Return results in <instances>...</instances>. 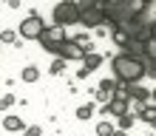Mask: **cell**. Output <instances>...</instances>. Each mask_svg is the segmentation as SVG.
<instances>
[{
    "label": "cell",
    "mask_w": 156,
    "mask_h": 136,
    "mask_svg": "<svg viewBox=\"0 0 156 136\" xmlns=\"http://www.w3.org/2000/svg\"><path fill=\"white\" fill-rule=\"evenodd\" d=\"M114 77L125 85H136L142 77H148V60L122 51L119 57H114Z\"/></svg>",
    "instance_id": "obj_1"
},
{
    "label": "cell",
    "mask_w": 156,
    "mask_h": 136,
    "mask_svg": "<svg viewBox=\"0 0 156 136\" xmlns=\"http://www.w3.org/2000/svg\"><path fill=\"white\" fill-rule=\"evenodd\" d=\"M145 3H139V0H114V3H102V12L108 17V23L114 26V29H119V26L125 23H133L136 17L142 14Z\"/></svg>",
    "instance_id": "obj_2"
},
{
    "label": "cell",
    "mask_w": 156,
    "mask_h": 136,
    "mask_svg": "<svg viewBox=\"0 0 156 136\" xmlns=\"http://www.w3.org/2000/svg\"><path fill=\"white\" fill-rule=\"evenodd\" d=\"M80 23L85 29H99L102 23H108L102 3H80Z\"/></svg>",
    "instance_id": "obj_3"
},
{
    "label": "cell",
    "mask_w": 156,
    "mask_h": 136,
    "mask_svg": "<svg viewBox=\"0 0 156 136\" xmlns=\"http://www.w3.org/2000/svg\"><path fill=\"white\" fill-rule=\"evenodd\" d=\"M54 23L60 26V29H66V26H74L80 23V3H57L54 6Z\"/></svg>",
    "instance_id": "obj_4"
},
{
    "label": "cell",
    "mask_w": 156,
    "mask_h": 136,
    "mask_svg": "<svg viewBox=\"0 0 156 136\" xmlns=\"http://www.w3.org/2000/svg\"><path fill=\"white\" fill-rule=\"evenodd\" d=\"M66 31L60 29V26H51V29H45L43 31V37H40V45L45 51H51V54H60L62 51V45H66Z\"/></svg>",
    "instance_id": "obj_5"
},
{
    "label": "cell",
    "mask_w": 156,
    "mask_h": 136,
    "mask_svg": "<svg viewBox=\"0 0 156 136\" xmlns=\"http://www.w3.org/2000/svg\"><path fill=\"white\" fill-rule=\"evenodd\" d=\"M43 31H45V20L40 14H29L20 23V37H26V40H40Z\"/></svg>",
    "instance_id": "obj_6"
},
{
    "label": "cell",
    "mask_w": 156,
    "mask_h": 136,
    "mask_svg": "<svg viewBox=\"0 0 156 136\" xmlns=\"http://www.w3.org/2000/svg\"><path fill=\"white\" fill-rule=\"evenodd\" d=\"M85 54H88V48H82L77 40H68L66 45H62L60 57H62V60H85Z\"/></svg>",
    "instance_id": "obj_7"
},
{
    "label": "cell",
    "mask_w": 156,
    "mask_h": 136,
    "mask_svg": "<svg viewBox=\"0 0 156 136\" xmlns=\"http://www.w3.org/2000/svg\"><path fill=\"white\" fill-rule=\"evenodd\" d=\"M99 113H105V116H116V119H122V116L128 113V102L125 99H111V102H108L102 111Z\"/></svg>",
    "instance_id": "obj_8"
},
{
    "label": "cell",
    "mask_w": 156,
    "mask_h": 136,
    "mask_svg": "<svg viewBox=\"0 0 156 136\" xmlns=\"http://www.w3.org/2000/svg\"><path fill=\"white\" fill-rule=\"evenodd\" d=\"M116 88H119V82H114V79H102V82H99V88H97V99H102V102L108 105L111 102V94H116Z\"/></svg>",
    "instance_id": "obj_9"
},
{
    "label": "cell",
    "mask_w": 156,
    "mask_h": 136,
    "mask_svg": "<svg viewBox=\"0 0 156 136\" xmlns=\"http://www.w3.org/2000/svg\"><path fill=\"white\" fill-rule=\"evenodd\" d=\"M82 62H85V65L80 68V77H88V74H91L94 68H99V62H102V57H99L97 51H94V54L88 51V54H85V60H82Z\"/></svg>",
    "instance_id": "obj_10"
},
{
    "label": "cell",
    "mask_w": 156,
    "mask_h": 136,
    "mask_svg": "<svg viewBox=\"0 0 156 136\" xmlns=\"http://www.w3.org/2000/svg\"><path fill=\"white\" fill-rule=\"evenodd\" d=\"M128 94H131V99H136V102H145L151 94H148V88H139V85H128Z\"/></svg>",
    "instance_id": "obj_11"
},
{
    "label": "cell",
    "mask_w": 156,
    "mask_h": 136,
    "mask_svg": "<svg viewBox=\"0 0 156 136\" xmlns=\"http://www.w3.org/2000/svg\"><path fill=\"white\" fill-rule=\"evenodd\" d=\"M3 128L6 131H23V119H20V116H6V119H3Z\"/></svg>",
    "instance_id": "obj_12"
},
{
    "label": "cell",
    "mask_w": 156,
    "mask_h": 136,
    "mask_svg": "<svg viewBox=\"0 0 156 136\" xmlns=\"http://www.w3.org/2000/svg\"><path fill=\"white\" fill-rule=\"evenodd\" d=\"M97 108H94V102H85V105H80L77 108V119H91V113H94Z\"/></svg>",
    "instance_id": "obj_13"
},
{
    "label": "cell",
    "mask_w": 156,
    "mask_h": 136,
    "mask_svg": "<svg viewBox=\"0 0 156 136\" xmlns=\"http://www.w3.org/2000/svg\"><path fill=\"white\" fill-rule=\"evenodd\" d=\"M97 136H116V128L111 122H99L97 125Z\"/></svg>",
    "instance_id": "obj_14"
},
{
    "label": "cell",
    "mask_w": 156,
    "mask_h": 136,
    "mask_svg": "<svg viewBox=\"0 0 156 136\" xmlns=\"http://www.w3.org/2000/svg\"><path fill=\"white\" fill-rule=\"evenodd\" d=\"M145 60L156 62V37H151L148 43H145Z\"/></svg>",
    "instance_id": "obj_15"
},
{
    "label": "cell",
    "mask_w": 156,
    "mask_h": 136,
    "mask_svg": "<svg viewBox=\"0 0 156 136\" xmlns=\"http://www.w3.org/2000/svg\"><path fill=\"white\" fill-rule=\"evenodd\" d=\"M142 122H148V125H156V105H145Z\"/></svg>",
    "instance_id": "obj_16"
},
{
    "label": "cell",
    "mask_w": 156,
    "mask_h": 136,
    "mask_svg": "<svg viewBox=\"0 0 156 136\" xmlns=\"http://www.w3.org/2000/svg\"><path fill=\"white\" fill-rule=\"evenodd\" d=\"M37 77H40V71L34 68V65H26V68H23V79H26V82H34Z\"/></svg>",
    "instance_id": "obj_17"
},
{
    "label": "cell",
    "mask_w": 156,
    "mask_h": 136,
    "mask_svg": "<svg viewBox=\"0 0 156 136\" xmlns=\"http://www.w3.org/2000/svg\"><path fill=\"white\" fill-rule=\"evenodd\" d=\"M133 119H136V116H131V113H125L122 119H119V131H128V128H131V125H133Z\"/></svg>",
    "instance_id": "obj_18"
},
{
    "label": "cell",
    "mask_w": 156,
    "mask_h": 136,
    "mask_svg": "<svg viewBox=\"0 0 156 136\" xmlns=\"http://www.w3.org/2000/svg\"><path fill=\"white\" fill-rule=\"evenodd\" d=\"M62 68H66V60H62V57L51 62V74H62Z\"/></svg>",
    "instance_id": "obj_19"
},
{
    "label": "cell",
    "mask_w": 156,
    "mask_h": 136,
    "mask_svg": "<svg viewBox=\"0 0 156 136\" xmlns=\"http://www.w3.org/2000/svg\"><path fill=\"white\" fill-rule=\"evenodd\" d=\"M12 105H14V96L12 94H6L3 99H0V111H6V108H12Z\"/></svg>",
    "instance_id": "obj_20"
},
{
    "label": "cell",
    "mask_w": 156,
    "mask_h": 136,
    "mask_svg": "<svg viewBox=\"0 0 156 136\" xmlns=\"http://www.w3.org/2000/svg\"><path fill=\"white\" fill-rule=\"evenodd\" d=\"M43 131H40V125H31V128H26V133L23 136H40Z\"/></svg>",
    "instance_id": "obj_21"
},
{
    "label": "cell",
    "mask_w": 156,
    "mask_h": 136,
    "mask_svg": "<svg viewBox=\"0 0 156 136\" xmlns=\"http://www.w3.org/2000/svg\"><path fill=\"white\" fill-rule=\"evenodd\" d=\"M14 40V31H3L0 34V43H12Z\"/></svg>",
    "instance_id": "obj_22"
},
{
    "label": "cell",
    "mask_w": 156,
    "mask_h": 136,
    "mask_svg": "<svg viewBox=\"0 0 156 136\" xmlns=\"http://www.w3.org/2000/svg\"><path fill=\"white\" fill-rule=\"evenodd\" d=\"M148 74H151V77H156V62H151V68H148Z\"/></svg>",
    "instance_id": "obj_23"
},
{
    "label": "cell",
    "mask_w": 156,
    "mask_h": 136,
    "mask_svg": "<svg viewBox=\"0 0 156 136\" xmlns=\"http://www.w3.org/2000/svg\"><path fill=\"white\" fill-rule=\"evenodd\" d=\"M151 37H156V26H153V29H151Z\"/></svg>",
    "instance_id": "obj_24"
},
{
    "label": "cell",
    "mask_w": 156,
    "mask_h": 136,
    "mask_svg": "<svg viewBox=\"0 0 156 136\" xmlns=\"http://www.w3.org/2000/svg\"><path fill=\"white\" fill-rule=\"evenodd\" d=\"M116 136H125V133H122V131H116Z\"/></svg>",
    "instance_id": "obj_25"
},
{
    "label": "cell",
    "mask_w": 156,
    "mask_h": 136,
    "mask_svg": "<svg viewBox=\"0 0 156 136\" xmlns=\"http://www.w3.org/2000/svg\"><path fill=\"white\" fill-rule=\"evenodd\" d=\"M153 99H156V91H153Z\"/></svg>",
    "instance_id": "obj_26"
}]
</instances>
